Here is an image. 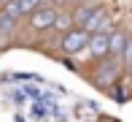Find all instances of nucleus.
Masks as SVG:
<instances>
[{
    "instance_id": "nucleus-1",
    "label": "nucleus",
    "mask_w": 132,
    "mask_h": 122,
    "mask_svg": "<svg viewBox=\"0 0 132 122\" xmlns=\"http://www.w3.org/2000/svg\"><path fill=\"white\" fill-rule=\"evenodd\" d=\"M121 71H124L121 60H116V57L100 60V63L94 65V71H92L94 87H100V90H113V87H116V82H119V76H121Z\"/></svg>"
},
{
    "instance_id": "nucleus-2",
    "label": "nucleus",
    "mask_w": 132,
    "mask_h": 122,
    "mask_svg": "<svg viewBox=\"0 0 132 122\" xmlns=\"http://www.w3.org/2000/svg\"><path fill=\"white\" fill-rule=\"evenodd\" d=\"M89 38H92V35H89L86 30L76 27V30H70V33L59 35L57 49H59V54L68 57V60H70V57H81V54L86 52V46H89Z\"/></svg>"
},
{
    "instance_id": "nucleus-3",
    "label": "nucleus",
    "mask_w": 132,
    "mask_h": 122,
    "mask_svg": "<svg viewBox=\"0 0 132 122\" xmlns=\"http://www.w3.org/2000/svg\"><path fill=\"white\" fill-rule=\"evenodd\" d=\"M57 16H59V8L51 5V3H46V5H40L32 16H27V30L30 33H51Z\"/></svg>"
},
{
    "instance_id": "nucleus-4",
    "label": "nucleus",
    "mask_w": 132,
    "mask_h": 122,
    "mask_svg": "<svg viewBox=\"0 0 132 122\" xmlns=\"http://www.w3.org/2000/svg\"><path fill=\"white\" fill-rule=\"evenodd\" d=\"M105 57H111V35H92L86 52L78 60H94V63H100Z\"/></svg>"
},
{
    "instance_id": "nucleus-5",
    "label": "nucleus",
    "mask_w": 132,
    "mask_h": 122,
    "mask_svg": "<svg viewBox=\"0 0 132 122\" xmlns=\"http://www.w3.org/2000/svg\"><path fill=\"white\" fill-rule=\"evenodd\" d=\"M70 30H76L73 8H59V16H57V22H54V30H51V33L65 35V33H70Z\"/></svg>"
},
{
    "instance_id": "nucleus-6",
    "label": "nucleus",
    "mask_w": 132,
    "mask_h": 122,
    "mask_svg": "<svg viewBox=\"0 0 132 122\" xmlns=\"http://www.w3.org/2000/svg\"><path fill=\"white\" fill-rule=\"evenodd\" d=\"M16 30H19V19H14V16L0 11V44H8L16 35Z\"/></svg>"
},
{
    "instance_id": "nucleus-7",
    "label": "nucleus",
    "mask_w": 132,
    "mask_h": 122,
    "mask_svg": "<svg viewBox=\"0 0 132 122\" xmlns=\"http://www.w3.org/2000/svg\"><path fill=\"white\" fill-rule=\"evenodd\" d=\"M127 41H129V33H127V30H116V33L111 35V57L121 60L124 49H127Z\"/></svg>"
},
{
    "instance_id": "nucleus-8",
    "label": "nucleus",
    "mask_w": 132,
    "mask_h": 122,
    "mask_svg": "<svg viewBox=\"0 0 132 122\" xmlns=\"http://www.w3.org/2000/svg\"><path fill=\"white\" fill-rule=\"evenodd\" d=\"M100 8V3H86V5H76L73 8V19H76V27H84L89 22V16Z\"/></svg>"
},
{
    "instance_id": "nucleus-9",
    "label": "nucleus",
    "mask_w": 132,
    "mask_h": 122,
    "mask_svg": "<svg viewBox=\"0 0 132 122\" xmlns=\"http://www.w3.org/2000/svg\"><path fill=\"white\" fill-rule=\"evenodd\" d=\"M5 5H8V0H0V8H5Z\"/></svg>"
},
{
    "instance_id": "nucleus-10",
    "label": "nucleus",
    "mask_w": 132,
    "mask_h": 122,
    "mask_svg": "<svg viewBox=\"0 0 132 122\" xmlns=\"http://www.w3.org/2000/svg\"><path fill=\"white\" fill-rule=\"evenodd\" d=\"M129 38H132V22H129Z\"/></svg>"
}]
</instances>
